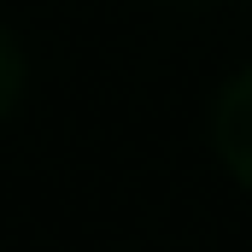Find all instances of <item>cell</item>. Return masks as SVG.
Instances as JSON below:
<instances>
[{"instance_id":"6da1fadb","label":"cell","mask_w":252,"mask_h":252,"mask_svg":"<svg viewBox=\"0 0 252 252\" xmlns=\"http://www.w3.org/2000/svg\"><path fill=\"white\" fill-rule=\"evenodd\" d=\"M211 147H217L223 170L241 188H252V64L235 82H223V94L211 106Z\"/></svg>"},{"instance_id":"7a4b0ae2","label":"cell","mask_w":252,"mask_h":252,"mask_svg":"<svg viewBox=\"0 0 252 252\" xmlns=\"http://www.w3.org/2000/svg\"><path fill=\"white\" fill-rule=\"evenodd\" d=\"M18 100H24V53H18V41L0 30V118H12Z\"/></svg>"}]
</instances>
